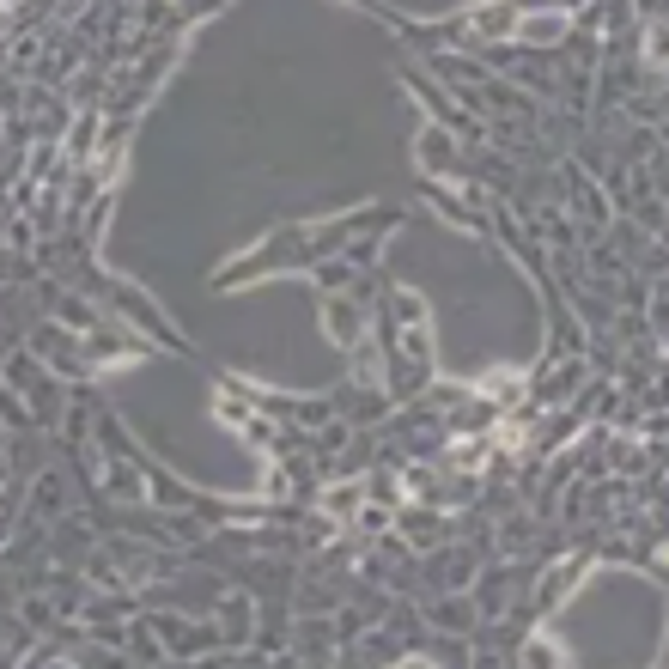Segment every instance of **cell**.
<instances>
[{"label": "cell", "mask_w": 669, "mask_h": 669, "mask_svg": "<svg viewBox=\"0 0 669 669\" xmlns=\"http://www.w3.org/2000/svg\"><path fill=\"white\" fill-rule=\"evenodd\" d=\"M524 669H566V657H560V645H554L548 633H536V639L524 645Z\"/></svg>", "instance_id": "8992f818"}, {"label": "cell", "mask_w": 669, "mask_h": 669, "mask_svg": "<svg viewBox=\"0 0 669 669\" xmlns=\"http://www.w3.org/2000/svg\"><path fill=\"white\" fill-rule=\"evenodd\" d=\"M578 572H584V560H578V554H572V560H560V566H554V578H548V584H542V609H554V603H560V597H566V590H572V584H578Z\"/></svg>", "instance_id": "277c9868"}, {"label": "cell", "mask_w": 669, "mask_h": 669, "mask_svg": "<svg viewBox=\"0 0 669 669\" xmlns=\"http://www.w3.org/2000/svg\"><path fill=\"white\" fill-rule=\"evenodd\" d=\"M475 31H517V7H481Z\"/></svg>", "instance_id": "52a82bcc"}, {"label": "cell", "mask_w": 669, "mask_h": 669, "mask_svg": "<svg viewBox=\"0 0 669 669\" xmlns=\"http://www.w3.org/2000/svg\"><path fill=\"white\" fill-rule=\"evenodd\" d=\"M524 444H530V432L517 426V420H505V426L493 432V451H524Z\"/></svg>", "instance_id": "ba28073f"}, {"label": "cell", "mask_w": 669, "mask_h": 669, "mask_svg": "<svg viewBox=\"0 0 669 669\" xmlns=\"http://www.w3.org/2000/svg\"><path fill=\"white\" fill-rule=\"evenodd\" d=\"M396 669H432V663H426V657H402Z\"/></svg>", "instance_id": "9c48e42d"}, {"label": "cell", "mask_w": 669, "mask_h": 669, "mask_svg": "<svg viewBox=\"0 0 669 669\" xmlns=\"http://www.w3.org/2000/svg\"><path fill=\"white\" fill-rule=\"evenodd\" d=\"M566 25H572V13H530V19L517 13V37H524V43H554Z\"/></svg>", "instance_id": "7a4b0ae2"}, {"label": "cell", "mask_w": 669, "mask_h": 669, "mask_svg": "<svg viewBox=\"0 0 669 669\" xmlns=\"http://www.w3.org/2000/svg\"><path fill=\"white\" fill-rule=\"evenodd\" d=\"M359 499H365V487H359V481H347V487H329V493H323V511L347 524V517L359 511Z\"/></svg>", "instance_id": "5b68a950"}, {"label": "cell", "mask_w": 669, "mask_h": 669, "mask_svg": "<svg viewBox=\"0 0 669 669\" xmlns=\"http://www.w3.org/2000/svg\"><path fill=\"white\" fill-rule=\"evenodd\" d=\"M524 390H530L524 371H511V365H499V371H487V378H481V396H493V402H505V408L524 402Z\"/></svg>", "instance_id": "6da1fadb"}, {"label": "cell", "mask_w": 669, "mask_h": 669, "mask_svg": "<svg viewBox=\"0 0 669 669\" xmlns=\"http://www.w3.org/2000/svg\"><path fill=\"white\" fill-rule=\"evenodd\" d=\"M487 457H493V438H487V432H481V438H457V444H451V469H463V475L487 469Z\"/></svg>", "instance_id": "3957f363"}]
</instances>
